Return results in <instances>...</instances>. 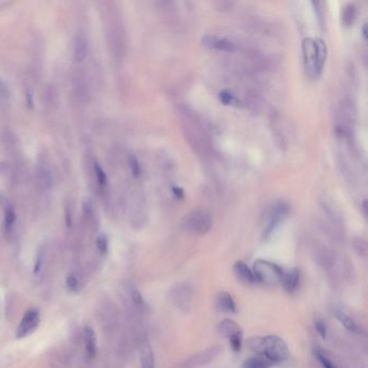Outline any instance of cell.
<instances>
[{
  "label": "cell",
  "instance_id": "28",
  "mask_svg": "<svg viewBox=\"0 0 368 368\" xmlns=\"http://www.w3.org/2000/svg\"><path fill=\"white\" fill-rule=\"evenodd\" d=\"M94 172H95V177L97 179V182L99 185L102 186H105L107 184V175L105 173V171L103 170V168L97 163V162H95L94 163Z\"/></svg>",
  "mask_w": 368,
  "mask_h": 368
},
{
  "label": "cell",
  "instance_id": "31",
  "mask_svg": "<svg viewBox=\"0 0 368 368\" xmlns=\"http://www.w3.org/2000/svg\"><path fill=\"white\" fill-rule=\"evenodd\" d=\"M45 262V257H44V253H38V255L36 256V260L35 263H34V268H32V273L35 276H38L40 271L42 270V266H44Z\"/></svg>",
  "mask_w": 368,
  "mask_h": 368
},
{
  "label": "cell",
  "instance_id": "23",
  "mask_svg": "<svg viewBox=\"0 0 368 368\" xmlns=\"http://www.w3.org/2000/svg\"><path fill=\"white\" fill-rule=\"evenodd\" d=\"M271 363L264 357H251L246 359L242 368H270Z\"/></svg>",
  "mask_w": 368,
  "mask_h": 368
},
{
  "label": "cell",
  "instance_id": "13",
  "mask_svg": "<svg viewBox=\"0 0 368 368\" xmlns=\"http://www.w3.org/2000/svg\"><path fill=\"white\" fill-rule=\"evenodd\" d=\"M83 341L85 347V352L89 357L94 358L97 354V344L95 331L90 325H85L83 327Z\"/></svg>",
  "mask_w": 368,
  "mask_h": 368
},
{
  "label": "cell",
  "instance_id": "17",
  "mask_svg": "<svg viewBox=\"0 0 368 368\" xmlns=\"http://www.w3.org/2000/svg\"><path fill=\"white\" fill-rule=\"evenodd\" d=\"M299 278H300V276H299V270L297 268H293L287 272H284V275L281 280V283L283 284L284 288L288 293L292 294L298 287Z\"/></svg>",
  "mask_w": 368,
  "mask_h": 368
},
{
  "label": "cell",
  "instance_id": "34",
  "mask_svg": "<svg viewBox=\"0 0 368 368\" xmlns=\"http://www.w3.org/2000/svg\"><path fill=\"white\" fill-rule=\"evenodd\" d=\"M315 328H316V330H318V332L320 333L322 338L326 337L327 328H326V324H325L324 321H322V320H316L315 321Z\"/></svg>",
  "mask_w": 368,
  "mask_h": 368
},
{
  "label": "cell",
  "instance_id": "19",
  "mask_svg": "<svg viewBox=\"0 0 368 368\" xmlns=\"http://www.w3.org/2000/svg\"><path fill=\"white\" fill-rule=\"evenodd\" d=\"M315 41V48H316V68H318L319 75L322 74L325 61H326L327 56V47L325 45V42L318 38L314 39Z\"/></svg>",
  "mask_w": 368,
  "mask_h": 368
},
{
  "label": "cell",
  "instance_id": "14",
  "mask_svg": "<svg viewBox=\"0 0 368 368\" xmlns=\"http://www.w3.org/2000/svg\"><path fill=\"white\" fill-rule=\"evenodd\" d=\"M333 314H335L337 320L341 323L342 326H344L346 329H348L349 331L353 332V333H357V335H359V333H364V330L362 329V327L359 326V325L344 310L336 308V309H333Z\"/></svg>",
  "mask_w": 368,
  "mask_h": 368
},
{
  "label": "cell",
  "instance_id": "5",
  "mask_svg": "<svg viewBox=\"0 0 368 368\" xmlns=\"http://www.w3.org/2000/svg\"><path fill=\"white\" fill-rule=\"evenodd\" d=\"M172 302L184 313L190 311L193 302V290L189 283H179L171 292Z\"/></svg>",
  "mask_w": 368,
  "mask_h": 368
},
{
  "label": "cell",
  "instance_id": "24",
  "mask_svg": "<svg viewBox=\"0 0 368 368\" xmlns=\"http://www.w3.org/2000/svg\"><path fill=\"white\" fill-rule=\"evenodd\" d=\"M219 99L224 105L240 106V101L237 98V96L232 92H230L228 90H222L219 93Z\"/></svg>",
  "mask_w": 368,
  "mask_h": 368
},
{
  "label": "cell",
  "instance_id": "29",
  "mask_svg": "<svg viewBox=\"0 0 368 368\" xmlns=\"http://www.w3.org/2000/svg\"><path fill=\"white\" fill-rule=\"evenodd\" d=\"M96 247L102 255H105L108 252V240L106 236L102 235L96 239Z\"/></svg>",
  "mask_w": 368,
  "mask_h": 368
},
{
  "label": "cell",
  "instance_id": "9",
  "mask_svg": "<svg viewBox=\"0 0 368 368\" xmlns=\"http://www.w3.org/2000/svg\"><path fill=\"white\" fill-rule=\"evenodd\" d=\"M288 213H289V209L287 205L283 202H279L272 208V210L270 212V215H269L268 224L263 230V239L264 240L270 238V236L273 233V231H275L280 226L281 222H283V220L287 217Z\"/></svg>",
  "mask_w": 368,
  "mask_h": 368
},
{
  "label": "cell",
  "instance_id": "30",
  "mask_svg": "<svg viewBox=\"0 0 368 368\" xmlns=\"http://www.w3.org/2000/svg\"><path fill=\"white\" fill-rule=\"evenodd\" d=\"M353 247L355 252L361 255V256H365L367 253V244L366 241L363 239H356L353 241Z\"/></svg>",
  "mask_w": 368,
  "mask_h": 368
},
{
  "label": "cell",
  "instance_id": "15",
  "mask_svg": "<svg viewBox=\"0 0 368 368\" xmlns=\"http://www.w3.org/2000/svg\"><path fill=\"white\" fill-rule=\"evenodd\" d=\"M218 330L221 336H224L228 339H231L236 336H243L242 328L240 327V325L237 322L231 319L222 320L219 324Z\"/></svg>",
  "mask_w": 368,
  "mask_h": 368
},
{
  "label": "cell",
  "instance_id": "22",
  "mask_svg": "<svg viewBox=\"0 0 368 368\" xmlns=\"http://www.w3.org/2000/svg\"><path fill=\"white\" fill-rule=\"evenodd\" d=\"M355 14H356V9H355L354 5H352V4L347 5L344 8V10H342V13H341V20H342L344 25H346V26H350V25L353 23V21L355 19Z\"/></svg>",
  "mask_w": 368,
  "mask_h": 368
},
{
  "label": "cell",
  "instance_id": "20",
  "mask_svg": "<svg viewBox=\"0 0 368 368\" xmlns=\"http://www.w3.org/2000/svg\"><path fill=\"white\" fill-rule=\"evenodd\" d=\"M316 260L324 268H330L333 264V254L326 246H321L316 251Z\"/></svg>",
  "mask_w": 368,
  "mask_h": 368
},
{
  "label": "cell",
  "instance_id": "36",
  "mask_svg": "<svg viewBox=\"0 0 368 368\" xmlns=\"http://www.w3.org/2000/svg\"><path fill=\"white\" fill-rule=\"evenodd\" d=\"M173 192L176 194V196H178V198H183L184 192H183V190H182V189H179V188L174 187V188H173Z\"/></svg>",
  "mask_w": 368,
  "mask_h": 368
},
{
  "label": "cell",
  "instance_id": "33",
  "mask_svg": "<svg viewBox=\"0 0 368 368\" xmlns=\"http://www.w3.org/2000/svg\"><path fill=\"white\" fill-rule=\"evenodd\" d=\"M129 165L130 169L132 171V173L134 176H139L141 174V166L138 159H136L134 156H131L129 159Z\"/></svg>",
  "mask_w": 368,
  "mask_h": 368
},
{
  "label": "cell",
  "instance_id": "37",
  "mask_svg": "<svg viewBox=\"0 0 368 368\" xmlns=\"http://www.w3.org/2000/svg\"><path fill=\"white\" fill-rule=\"evenodd\" d=\"M364 37H365V38L367 37V35H366V24L364 25Z\"/></svg>",
  "mask_w": 368,
  "mask_h": 368
},
{
  "label": "cell",
  "instance_id": "2",
  "mask_svg": "<svg viewBox=\"0 0 368 368\" xmlns=\"http://www.w3.org/2000/svg\"><path fill=\"white\" fill-rule=\"evenodd\" d=\"M183 122L185 123V132L187 134V140L192 145V147L200 152H207L209 149V140L205 129L200 121L189 111H183Z\"/></svg>",
  "mask_w": 368,
  "mask_h": 368
},
{
  "label": "cell",
  "instance_id": "3",
  "mask_svg": "<svg viewBox=\"0 0 368 368\" xmlns=\"http://www.w3.org/2000/svg\"><path fill=\"white\" fill-rule=\"evenodd\" d=\"M182 226L187 232L195 236H204L212 229L213 216L207 210L196 209L184 217Z\"/></svg>",
  "mask_w": 368,
  "mask_h": 368
},
{
  "label": "cell",
  "instance_id": "6",
  "mask_svg": "<svg viewBox=\"0 0 368 368\" xmlns=\"http://www.w3.org/2000/svg\"><path fill=\"white\" fill-rule=\"evenodd\" d=\"M220 353V348L218 346H213L205 349L200 352L195 353L188 358L178 366V368H202L211 364Z\"/></svg>",
  "mask_w": 368,
  "mask_h": 368
},
{
  "label": "cell",
  "instance_id": "32",
  "mask_svg": "<svg viewBox=\"0 0 368 368\" xmlns=\"http://www.w3.org/2000/svg\"><path fill=\"white\" fill-rule=\"evenodd\" d=\"M15 219H16L15 212L13 211L12 208H8L6 210V216H5V224H6V227L8 229H9L14 224Z\"/></svg>",
  "mask_w": 368,
  "mask_h": 368
},
{
  "label": "cell",
  "instance_id": "26",
  "mask_svg": "<svg viewBox=\"0 0 368 368\" xmlns=\"http://www.w3.org/2000/svg\"><path fill=\"white\" fill-rule=\"evenodd\" d=\"M65 285L71 293H76L79 290V280L74 273H68L65 279Z\"/></svg>",
  "mask_w": 368,
  "mask_h": 368
},
{
  "label": "cell",
  "instance_id": "8",
  "mask_svg": "<svg viewBox=\"0 0 368 368\" xmlns=\"http://www.w3.org/2000/svg\"><path fill=\"white\" fill-rule=\"evenodd\" d=\"M303 55L304 64L307 75L309 78L315 79L320 76L316 68V48L315 41L311 38H306L303 41Z\"/></svg>",
  "mask_w": 368,
  "mask_h": 368
},
{
  "label": "cell",
  "instance_id": "1",
  "mask_svg": "<svg viewBox=\"0 0 368 368\" xmlns=\"http://www.w3.org/2000/svg\"><path fill=\"white\" fill-rule=\"evenodd\" d=\"M249 347L254 352L262 355L269 362H284L289 356L286 342L275 335L253 337L249 340Z\"/></svg>",
  "mask_w": 368,
  "mask_h": 368
},
{
  "label": "cell",
  "instance_id": "35",
  "mask_svg": "<svg viewBox=\"0 0 368 368\" xmlns=\"http://www.w3.org/2000/svg\"><path fill=\"white\" fill-rule=\"evenodd\" d=\"M8 94H9V92H8V88L6 83L3 81V79L0 78V98H4V97H7Z\"/></svg>",
  "mask_w": 368,
  "mask_h": 368
},
{
  "label": "cell",
  "instance_id": "25",
  "mask_svg": "<svg viewBox=\"0 0 368 368\" xmlns=\"http://www.w3.org/2000/svg\"><path fill=\"white\" fill-rule=\"evenodd\" d=\"M314 356L316 357V359H318L323 368H337L336 365L330 361L329 357L325 354L321 349L314 350Z\"/></svg>",
  "mask_w": 368,
  "mask_h": 368
},
{
  "label": "cell",
  "instance_id": "27",
  "mask_svg": "<svg viewBox=\"0 0 368 368\" xmlns=\"http://www.w3.org/2000/svg\"><path fill=\"white\" fill-rule=\"evenodd\" d=\"M130 297H131V300H132L133 305L138 308L144 309L145 306H146V304H145V299L138 288H132L131 293H130Z\"/></svg>",
  "mask_w": 368,
  "mask_h": 368
},
{
  "label": "cell",
  "instance_id": "10",
  "mask_svg": "<svg viewBox=\"0 0 368 368\" xmlns=\"http://www.w3.org/2000/svg\"><path fill=\"white\" fill-rule=\"evenodd\" d=\"M202 44L204 47H207L211 50H217V51H227L231 52L235 50V46L231 41L226 38H222L215 35H208L202 39Z\"/></svg>",
  "mask_w": 368,
  "mask_h": 368
},
{
  "label": "cell",
  "instance_id": "4",
  "mask_svg": "<svg viewBox=\"0 0 368 368\" xmlns=\"http://www.w3.org/2000/svg\"><path fill=\"white\" fill-rule=\"evenodd\" d=\"M253 273L256 281L267 285H276L281 283L284 271L277 263L268 260L258 259L254 262Z\"/></svg>",
  "mask_w": 368,
  "mask_h": 368
},
{
  "label": "cell",
  "instance_id": "7",
  "mask_svg": "<svg viewBox=\"0 0 368 368\" xmlns=\"http://www.w3.org/2000/svg\"><path fill=\"white\" fill-rule=\"evenodd\" d=\"M40 324V314L36 308H30L24 313L23 318L15 331L16 339H23L29 336L37 329Z\"/></svg>",
  "mask_w": 368,
  "mask_h": 368
},
{
  "label": "cell",
  "instance_id": "18",
  "mask_svg": "<svg viewBox=\"0 0 368 368\" xmlns=\"http://www.w3.org/2000/svg\"><path fill=\"white\" fill-rule=\"evenodd\" d=\"M217 307L218 309L228 312V313H236L237 312V306L233 300L232 296L227 292H221L217 297Z\"/></svg>",
  "mask_w": 368,
  "mask_h": 368
},
{
  "label": "cell",
  "instance_id": "11",
  "mask_svg": "<svg viewBox=\"0 0 368 368\" xmlns=\"http://www.w3.org/2000/svg\"><path fill=\"white\" fill-rule=\"evenodd\" d=\"M139 349L141 368H155V354L147 338L141 340Z\"/></svg>",
  "mask_w": 368,
  "mask_h": 368
},
{
  "label": "cell",
  "instance_id": "21",
  "mask_svg": "<svg viewBox=\"0 0 368 368\" xmlns=\"http://www.w3.org/2000/svg\"><path fill=\"white\" fill-rule=\"evenodd\" d=\"M37 178L39 186H41L44 189H49L51 185H52V175H51V172L46 166L38 168Z\"/></svg>",
  "mask_w": 368,
  "mask_h": 368
},
{
  "label": "cell",
  "instance_id": "12",
  "mask_svg": "<svg viewBox=\"0 0 368 368\" xmlns=\"http://www.w3.org/2000/svg\"><path fill=\"white\" fill-rule=\"evenodd\" d=\"M233 273L236 278L245 285H251L256 282L253 270H251L244 261L239 260L235 263Z\"/></svg>",
  "mask_w": 368,
  "mask_h": 368
},
{
  "label": "cell",
  "instance_id": "16",
  "mask_svg": "<svg viewBox=\"0 0 368 368\" xmlns=\"http://www.w3.org/2000/svg\"><path fill=\"white\" fill-rule=\"evenodd\" d=\"M75 59L77 62H81L87 57L89 51V40L84 32H78L75 39V49H74Z\"/></svg>",
  "mask_w": 368,
  "mask_h": 368
}]
</instances>
